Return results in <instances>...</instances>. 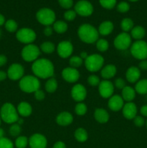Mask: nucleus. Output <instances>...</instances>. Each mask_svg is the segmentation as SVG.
Here are the masks:
<instances>
[{"label":"nucleus","instance_id":"1","mask_svg":"<svg viewBox=\"0 0 147 148\" xmlns=\"http://www.w3.org/2000/svg\"><path fill=\"white\" fill-rule=\"evenodd\" d=\"M35 76L41 79H49L54 74L53 63L47 59H39L35 61L31 66Z\"/></svg>","mask_w":147,"mask_h":148},{"label":"nucleus","instance_id":"2","mask_svg":"<svg viewBox=\"0 0 147 148\" xmlns=\"http://www.w3.org/2000/svg\"><path fill=\"white\" fill-rule=\"evenodd\" d=\"M77 34L82 41L86 43H94L99 38L98 30L93 25L83 24L78 28Z\"/></svg>","mask_w":147,"mask_h":148},{"label":"nucleus","instance_id":"3","mask_svg":"<svg viewBox=\"0 0 147 148\" xmlns=\"http://www.w3.org/2000/svg\"><path fill=\"white\" fill-rule=\"evenodd\" d=\"M0 117L4 122L12 124L18 121L19 114L13 104L11 103H5L0 109Z\"/></svg>","mask_w":147,"mask_h":148},{"label":"nucleus","instance_id":"4","mask_svg":"<svg viewBox=\"0 0 147 148\" xmlns=\"http://www.w3.org/2000/svg\"><path fill=\"white\" fill-rule=\"evenodd\" d=\"M40 82L38 78L33 75L24 76L20 79L19 87L20 90L26 93H32L40 89Z\"/></svg>","mask_w":147,"mask_h":148},{"label":"nucleus","instance_id":"5","mask_svg":"<svg viewBox=\"0 0 147 148\" xmlns=\"http://www.w3.org/2000/svg\"><path fill=\"white\" fill-rule=\"evenodd\" d=\"M104 62V58L101 55L97 53L89 55L84 60L85 67L91 72H97L102 68Z\"/></svg>","mask_w":147,"mask_h":148},{"label":"nucleus","instance_id":"6","mask_svg":"<svg viewBox=\"0 0 147 148\" xmlns=\"http://www.w3.org/2000/svg\"><path fill=\"white\" fill-rule=\"evenodd\" d=\"M131 53L138 60L147 59V43L143 40H135L131 46Z\"/></svg>","mask_w":147,"mask_h":148},{"label":"nucleus","instance_id":"7","mask_svg":"<svg viewBox=\"0 0 147 148\" xmlns=\"http://www.w3.org/2000/svg\"><path fill=\"white\" fill-rule=\"evenodd\" d=\"M37 20L46 26H50L56 22V14L52 10L49 8H42L36 13Z\"/></svg>","mask_w":147,"mask_h":148},{"label":"nucleus","instance_id":"8","mask_svg":"<svg viewBox=\"0 0 147 148\" xmlns=\"http://www.w3.org/2000/svg\"><path fill=\"white\" fill-rule=\"evenodd\" d=\"M40 54V51L39 48L35 44H27L22 49L21 52V56L25 62H34L37 60Z\"/></svg>","mask_w":147,"mask_h":148},{"label":"nucleus","instance_id":"9","mask_svg":"<svg viewBox=\"0 0 147 148\" xmlns=\"http://www.w3.org/2000/svg\"><path fill=\"white\" fill-rule=\"evenodd\" d=\"M16 38L21 43L24 44H31L36 39L35 32L29 27H22L17 30Z\"/></svg>","mask_w":147,"mask_h":148},{"label":"nucleus","instance_id":"10","mask_svg":"<svg viewBox=\"0 0 147 148\" xmlns=\"http://www.w3.org/2000/svg\"><path fill=\"white\" fill-rule=\"evenodd\" d=\"M131 36L128 33H120L114 40V46L118 50H126L131 46Z\"/></svg>","mask_w":147,"mask_h":148},{"label":"nucleus","instance_id":"11","mask_svg":"<svg viewBox=\"0 0 147 148\" xmlns=\"http://www.w3.org/2000/svg\"><path fill=\"white\" fill-rule=\"evenodd\" d=\"M74 11L76 14L82 17H88L93 13L94 8L92 4L86 0H80L74 6Z\"/></svg>","mask_w":147,"mask_h":148},{"label":"nucleus","instance_id":"12","mask_svg":"<svg viewBox=\"0 0 147 148\" xmlns=\"http://www.w3.org/2000/svg\"><path fill=\"white\" fill-rule=\"evenodd\" d=\"M24 73V67L18 63H14L10 65L7 70V77L12 80H19L23 77Z\"/></svg>","mask_w":147,"mask_h":148},{"label":"nucleus","instance_id":"13","mask_svg":"<svg viewBox=\"0 0 147 148\" xmlns=\"http://www.w3.org/2000/svg\"><path fill=\"white\" fill-rule=\"evenodd\" d=\"M73 45L70 41H68V40L60 42L57 46L58 54L62 59H66L71 56L73 52Z\"/></svg>","mask_w":147,"mask_h":148},{"label":"nucleus","instance_id":"14","mask_svg":"<svg viewBox=\"0 0 147 148\" xmlns=\"http://www.w3.org/2000/svg\"><path fill=\"white\" fill-rule=\"evenodd\" d=\"M99 88V95L104 98H110L112 95H113L114 92V85L112 82L108 79L101 81L99 85H98Z\"/></svg>","mask_w":147,"mask_h":148},{"label":"nucleus","instance_id":"15","mask_svg":"<svg viewBox=\"0 0 147 148\" xmlns=\"http://www.w3.org/2000/svg\"><path fill=\"white\" fill-rule=\"evenodd\" d=\"M48 142L46 137L41 134H34L29 138L28 145L30 148H46Z\"/></svg>","mask_w":147,"mask_h":148},{"label":"nucleus","instance_id":"16","mask_svg":"<svg viewBox=\"0 0 147 148\" xmlns=\"http://www.w3.org/2000/svg\"><path fill=\"white\" fill-rule=\"evenodd\" d=\"M71 97L76 102H82L86 97V90L82 84H76L71 90Z\"/></svg>","mask_w":147,"mask_h":148},{"label":"nucleus","instance_id":"17","mask_svg":"<svg viewBox=\"0 0 147 148\" xmlns=\"http://www.w3.org/2000/svg\"><path fill=\"white\" fill-rule=\"evenodd\" d=\"M61 75L64 80L69 83L76 82L80 77L79 71L76 68H73L71 66L64 68L62 71Z\"/></svg>","mask_w":147,"mask_h":148},{"label":"nucleus","instance_id":"18","mask_svg":"<svg viewBox=\"0 0 147 148\" xmlns=\"http://www.w3.org/2000/svg\"><path fill=\"white\" fill-rule=\"evenodd\" d=\"M122 115L127 119H133L137 116V106L134 103L128 102L122 108Z\"/></svg>","mask_w":147,"mask_h":148},{"label":"nucleus","instance_id":"19","mask_svg":"<svg viewBox=\"0 0 147 148\" xmlns=\"http://www.w3.org/2000/svg\"><path fill=\"white\" fill-rule=\"evenodd\" d=\"M124 106V101L120 95H114L109 98L108 106L111 111H119Z\"/></svg>","mask_w":147,"mask_h":148},{"label":"nucleus","instance_id":"20","mask_svg":"<svg viewBox=\"0 0 147 148\" xmlns=\"http://www.w3.org/2000/svg\"><path fill=\"white\" fill-rule=\"evenodd\" d=\"M141 77V70L136 66H131L128 68L125 73L126 79L131 83L137 82Z\"/></svg>","mask_w":147,"mask_h":148},{"label":"nucleus","instance_id":"21","mask_svg":"<svg viewBox=\"0 0 147 148\" xmlns=\"http://www.w3.org/2000/svg\"><path fill=\"white\" fill-rule=\"evenodd\" d=\"M74 118L73 116L71 113L67 112V111H63V112L60 113L57 116L56 119V123L59 125L62 126V127H66L71 124L73 121Z\"/></svg>","mask_w":147,"mask_h":148},{"label":"nucleus","instance_id":"22","mask_svg":"<svg viewBox=\"0 0 147 148\" xmlns=\"http://www.w3.org/2000/svg\"><path fill=\"white\" fill-rule=\"evenodd\" d=\"M17 111L19 115L22 117H27L31 115L33 112V108L31 105L29 103L22 101L18 104L17 108Z\"/></svg>","mask_w":147,"mask_h":148},{"label":"nucleus","instance_id":"23","mask_svg":"<svg viewBox=\"0 0 147 148\" xmlns=\"http://www.w3.org/2000/svg\"><path fill=\"white\" fill-rule=\"evenodd\" d=\"M95 120L100 124H105L109 121L110 115L108 111L102 108H97L94 113Z\"/></svg>","mask_w":147,"mask_h":148},{"label":"nucleus","instance_id":"24","mask_svg":"<svg viewBox=\"0 0 147 148\" xmlns=\"http://www.w3.org/2000/svg\"><path fill=\"white\" fill-rule=\"evenodd\" d=\"M117 72V68L113 64H108L102 69L100 75L105 79H109L113 77Z\"/></svg>","mask_w":147,"mask_h":148},{"label":"nucleus","instance_id":"25","mask_svg":"<svg viewBox=\"0 0 147 148\" xmlns=\"http://www.w3.org/2000/svg\"><path fill=\"white\" fill-rule=\"evenodd\" d=\"M114 28L113 23L109 20L104 21L99 25L98 27V33L102 36H108L112 32Z\"/></svg>","mask_w":147,"mask_h":148},{"label":"nucleus","instance_id":"26","mask_svg":"<svg viewBox=\"0 0 147 148\" xmlns=\"http://www.w3.org/2000/svg\"><path fill=\"white\" fill-rule=\"evenodd\" d=\"M135 89L130 86H125L123 89L122 90V98L124 101L128 102H132L133 100H134L135 97Z\"/></svg>","mask_w":147,"mask_h":148},{"label":"nucleus","instance_id":"27","mask_svg":"<svg viewBox=\"0 0 147 148\" xmlns=\"http://www.w3.org/2000/svg\"><path fill=\"white\" fill-rule=\"evenodd\" d=\"M146 36V30L144 27L142 26L137 25L133 27L131 30V38H134L136 40H142Z\"/></svg>","mask_w":147,"mask_h":148},{"label":"nucleus","instance_id":"28","mask_svg":"<svg viewBox=\"0 0 147 148\" xmlns=\"http://www.w3.org/2000/svg\"><path fill=\"white\" fill-rule=\"evenodd\" d=\"M135 90L140 95L147 94V79L138 80L135 85Z\"/></svg>","mask_w":147,"mask_h":148},{"label":"nucleus","instance_id":"29","mask_svg":"<svg viewBox=\"0 0 147 148\" xmlns=\"http://www.w3.org/2000/svg\"><path fill=\"white\" fill-rule=\"evenodd\" d=\"M74 137L79 143H84L88 139V134L83 128H78L74 132Z\"/></svg>","mask_w":147,"mask_h":148},{"label":"nucleus","instance_id":"30","mask_svg":"<svg viewBox=\"0 0 147 148\" xmlns=\"http://www.w3.org/2000/svg\"><path fill=\"white\" fill-rule=\"evenodd\" d=\"M53 30L56 32L57 33H63L67 30L68 29V25L66 23L62 20H58L53 23Z\"/></svg>","mask_w":147,"mask_h":148},{"label":"nucleus","instance_id":"31","mask_svg":"<svg viewBox=\"0 0 147 148\" xmlns=\"http://www.w3.org/2000/svg\"><path fill=\"white\" fill-rule=\"evenodd\" d=\"M45 88H46V90L49 93L54 92L58 88V82L56 79L52 77L49 78L46 82Z\"/></svg>","mask_w":147,"mask_h":148},{"label":"nucleus","instance_id":"32","mask_svg":"<svg viewBox=\"0 0 147 148\" xmlns=\"http://www.w3.org/2000/svg\"><path fill=\"white\" fill-rule=\"evenodd\" d=\"M121 29L123 30V32L128 33V31H131L133 29V21L131 18H124L122 19L120 23Z\"/></svg>","mask_w":147,"mask_h":148},{"label":"nucleus","instance_id":"33","mask_svg":"<svg viewBox=\"0 0 147 148\" xmlns=\"http://www.w3.org/2000/svg\"><path fill=\"white\" fill-rule=\"evenodd\" d=\"M55 49H56V46H55L54 43L50 41H46L42 43L40 45V50L45 53H52L54 52Z\"/></svg>","mask_w":147,"mask_h":148},{"label":"nucleus","instance_id":"34","mask_svg":"<svg viewBox=\"0 0 147 148\" xmlns=\"http://www.w3.org/2000/svg\"><path fill=\"white\" fill-rule=\"evenodd\" d=\"M27 145H28V139L25 136H19L14 142V145L17 148H25Z\"/></svg>","mask_w":147,"mask_h":148},{"label":"nucleus","instance_id":"35","mask_svg":"<svg viewBox=\"0 0 147 148\" xmlns=\"http://www.w3.org/2000/svg\"><path fill=\"white\" fill-rule=\"evenodd\" d=\"M96 47L100 52H105L109 48V43L105 39H98L96 42Z\"/></svg>","mask_w":147,"mask_h":148},{"label":"nucleus","instance_id":"36","mask_svg":"<svg viewBox=\"0 0 147 148\" xmlns=\"http://www.w3.org/2000/svg\"><path fill=\"white\" fill-rule=\"evenodd\" d=\"M4 25H5V28L7 31L10 32V33H14L16 30H17V23L15 20H8L7 21L5 22L4 23Z\"/></svg>","mask_w":147,"mask_h":148},{"label":"nucleus","instance_id":"37","mask_svg":"<svg viewBox=\"0 0 147 148\" xmlns=\"http://www.w3.org/2000/svg\"><path fill=\"white\" fill-rule=\"evenodd\" d=\"M83 61V59H81L79 56H73L69 59V64L71 67L77 68L82 66Z\"/></svg>","mask_w":147,"mask_h":148},{"label":"nucleus","instance_id":"38","mask_svg":"<svg viewBox=\"0 0 147 148\" xmlns=\"http://www.w3.org/2000/svg\"><path fill=\"white\" fill-rule=\"evenodd\" d=\"M21 127H20V124H18L17 123H14L11 125V127H10V130H9V132H10V135L12 136V137H19L20 132H21Z\"/></svg>","mask_w":147,"mask_h":148},{"label":"nucleus","instance_id":"39","mask_svg":"<svg viewBox=\"0 0 147 148\" xmlns=\"http://www.w3.org/2000/svg\"><path fill=\"white\" fill-rule=\"evenodd\" d=\"M99 4L103 8L107 10H112L116 5L117 0H99Z\"/></svg>","mask_w":147,"mask_h":148},{"label":"nucleus","instance_id":"40","mask_svg":"<svg viewBox=\"0 0 147 148\" xmlns=\"http://www.w3.org/2000/svg\"><path fill=\"white\" fill-rule=\"evenodd\" d=\"M87 111V107L83 103L80 102L75 106V113L79 116H84Z\"/></svg>","mask_w":147,"mask_h":148},{"label":"nucleus","instance_id":"41","mask_svg":"<svg viewBox=\"0 0 147 148\" xmlns=\"http://www.w3.org/2000/svg\"><path fill=\"white\" fill-rule=\"evenodd\" d=\"M0 148H14V144L10 139L4 137L0 139Z\"/></svg>","mask_w":147,"mask_h":148},{"label":"nucleus","instance_id":"42","mask_svg":"<svg viewBox=\"0 0 147 148\" xmlns=\"http://www.w3.org/2000/svg\"><path fill=\"white\" fill-rule=\"evenodd\" d=\"M130 4L126 1H121L117 5V10L119 12L125 13L129 11Z\"/></svg>","mask_w":147,"mask_h":148},{"label":"nucleus","instance_id":"43","mask_svg":"<svg viewBox=\"0 0 147 148\" xmlns=\"http://www.w3.org/2000/svg\"><path fill=\"white\" fill-rule=\"evenodd\" d=\"M87 82L88 83H89V85H90L91 86H93V87H95V86H98V85H99V83H100V79H99V78L98 77L97 75H90V76L88 77L87 79Z\"/></svg>","mask_w":147,"mask_h":148},{"label":"nucleus","instance_id":"44","mask_svg":"<svg viewBox=\"0 0 147 148\" xmlns=\"http://www.w3.org/2000/svg\"><path fill=\"white\" fill-rule=\"evenodd\" d=\"M63 17H64L65 20H67V21H72L76 18V13L74 10H69L64 13Z\"/></svg>","mask_w":147,"mask_h":148},{"label":"nucleus","instance_id":"45","mask_svg":"<svg viewBox=\"0 0 147 148\" xmlns=\"http://www.w3.org/2000/svg\"><path fill=\"white\" fill-rule=\"evenodd\" d=\"M59 3L61 7L67 10L73 6V0H59Z\"/></svg>","mask_w":147,"mask_h":148},{"label":"nucleus","instance_id":"46","mask_svg":"<svg viewBox=\"0 0 147 148\" xmlns=\"http://www.w3.org/2000/svg\"><path fill=\"white\" fill-rule=\"evenodd\" d=\"M133 122L134 124H135L136 127H141L145 124L146 121L145 119L143 118V116H136L133 119Z\"/></svg>","mask_w":147,"mask_h":148},{"label":"nucleus","instance_id":"47","mask_svg":"<svg viewBox=\"0 0 147 148\" xmlns=\"http://www.w3.org/2000/svg\"><path fill=\"white\" fill-rule=\"evenodd\" d=\"M115 86L118 89H123L126 85H125V82L122 78H118L115 80Z\"/></svg>","mask_w":147,"mask_h":148},{"label":"nucleus","instance_id":"48","mask_svg":"<svg viewBox=\"0 0 147 148\" xmlns=\"http://www.w3.org/2000/svg\"><path fill=\"white\" fill-rule=\"evenodd\" d=\"M34 95L35 98L37 101H42V100H43L45 98V93L42 90L38 89L37 90H36L34 92Z\"/></svg>","mask_w":147,"mask_h":148},{"label":"nucleus","instance_id":"49","mask_svg":"<svg viewBox=\"0 0 147 148\" xmlns=\"http://www.w3.org/2000/svg\"><path fill=\"white\" fill-rule=\"evenodd\" d=\"M138 68L140 70H147V59H144V60H141L139 64H138Z\"/></svg>","mask_w":147,"mask_h":148},{"label":"nucleus","instance_id":"50","mask_svg":"<svg viewBox=\"0 0 147 148\" xmlns=\"http://www.w3.org/2000/svg\"><path fill=\"white\" fill-rule=\"evenodd\" d=\"M53 27H51L50 26H46L45 27L44 30H43V33H44L45 36H50L52 34H53Z\"/></svg>","mask_w":147,"mask_h":148},{"label":"nucleus","instance_id":"51","mask_svg":"<svg viewBox=\"0 0 147 148\" xmlns=\"http://www.w3.org/2000/svg\"><path fill=\"white\" fill-rule=\"evenodd\" d=\"M7 58L5 55L0 54V66H3L7 64Z\"/></svg>","mask_w":147,"mask_h":148},{"label":"nucleus","instance_id":"52","mask_svg":"<svg viewBox=\"0 0 147 148\" xmlns=\"http://www.w3.org/2000/svg\"><path fill=\"white\" fill-rule=\"evenodd\" d=\"M53 148H66V145L63 142L61 141H59L56 142L54 145H53Z\"/></svg>","mask_w":147,"mask_h":148},{"label":"nucleus","instance_id":"53","mask_svg":"<svg viewBox=\"0 0 147 148\" xmlns=\"http://www.w3.org/2000/svg\"><path fill=\"white\" fill-rule=\"evenodd\" d=\"M140 111H141V115L147 117V105L143 106L141 108V109H140Z\"/></svg>","mask_w":147,"mask_h":148},{"label":"nucleus","instance_id":"54","mask_svg":"<svg viewBox=\"0 0 147 148\" xmlns=\"http://www.w3.org/2000/svg\"><path fill=\"white\" fill-rule=\"evenodd\" d=\"M7 77V72H4V71L0 70V82L1 81H4Z\"/></svg>","mask_w":147,"mask_h":148},{"label":"nucleus","instance_id":"55","mask_svg":"<svg viewBox=\"0 0 147 148\" xmlns=\"http://www.w3.org/2000/svg\"><path fill=\"white\" fill-rule=\"evenodd\" d=\"M88 56H89V55H88V53L85 51L81 52L80 55H79V56H80L81 59H83V60H85V59L88 57Z\"/></svg>","mask_w":147,"mask_h":148},{"label":"nucleus","instance_id":"56","mask_svg":"<svg viewBox=\"0 0 147 148\" xmlns=\"http://www.w3.org/2000/svg\"><path fill=\"white\" fill-rule=\"evenodd\" d=\"M5 23V18L1 14H0V26L3 25Z\"/></svg>","mask_w":147,"mask_h":148},{"label":"nucleus","instance_id":"57","mask_svg":"<svg viewBox=\"0 0 147 148\" xmlns=\"http://www.w3.org/2000/svg\"><path fill=\"white\" fill-rule=\"evenodd\" d=\"M4 137V131L3 129L0 128V139Z\"/></svg>","mask_w":147,"mask_h":148},{"label":"nucleus","instance_id":"58","mask_svg":"<svg viewBox=\"0 0 147 148\" xmlns=\"http://www.w3.org/2000/svg\"><path fill=\"white\" fill-rule=\"evenodd\" d=\"M17 123L18 124H20V126H21V124H23V119H20V118H19L18 121H17Z\"/></svg>","mask_w":147,"mask_h":148},{"label":"nucleus","instance_id":"59","mask_svg":"<svg viewBox=\"0 0 147 148\" xmlns=\"http://www.w3.org/2000/svg\"><path fill=\"white\" fill-rule=\"evenodd\" d=\"M128 1H133V2H135V1H138V0H128Z\"/></svg>","mask_w":147,"mask_h":148},{"label":"nucleus","instance_id":"60","mask_svg":"<svg viewBox=\"0 0 147 148\" xmlns=\"http://www.w3.org/2000/svg\"><path fill=\"white\" fill-rule=\"evenodd\" d=\"M1 117H0V125H1Z\"/></svg>","mask_w":147,"mask_h":148},{"label":"nucleus","instance_id":"61","mask_svg":"<svg viewBox=\"0 0 147 148\" xmlns=\"http://www.w3.org/2000/svg\"><path fill=\"white\" fill-rule=\"evenodd\" d=\"M146 128H147V120L146 121Z\"/></svg>","mask_w":147,"mask_h":148},{"label":"nucleus","instance_id":"62","mask_svg":"<svg viewBox=\"0 0 147 148\" xmlns=\"http://www.w3.org/2000/svg\"><path fill=\"white\" fill-rule=\"evenodd\" d=\"M1 30H0V36H1Z\"/></svg>","mask_w":147,"mask_h":148}]
</instances>
